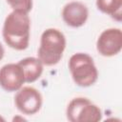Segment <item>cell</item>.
Masks as SVG:
<instances>
[{
    "instance_id": "cell-12",
    "label": "cell",
    "mask_w": 122,
    "mask_h": 122,
    "mask_svg": "<svg viewBox=\"0 0 122 122\" xmlns=\"http://www.w3.org/2000/svg\"><path fill=\"white\" fill-rule=\"evenodd\" d=\"M4 54H5V50H4L3 46H2V44L0 43V61L3 59V57H4Z\"/></svg>"
},
{
    "instance_id": "cell-10",
    "label": "cell",
    "mask_w": 122,
    "mask_h": 122,
    "mask_svg": "<svg viewBox=\"0 0 122 122\" xmlns=\"http://www.w3.org/2000/svg\"><path fill=\"white\" fill-rule=\"evenodd\" d=\"M96 7L101 12L110 15L118 22L121 21L122 0H96Z\"/></svg>"
},
{
    "instance_id": "cell-7",
    "label": "cell",
    "mask_w": 122,
    "mask_h": 122,
    "mask_svg": "<svg viewBox=\"0 0 122 122\" xmlns=\"http://www.w3.org/2000/svg\"><path fill=\"white\" fill-rule=\"evenodd\" d=\"M25 76L18 63H9L0 69V87L8 92H17L23 87Z\"/></svg>"
},
{
    "instance_id": "cell-3",
    "label": "cell",
    "mask_w": 122,
    "mask_h": 122,
    "mask_svg": "<svg viewBox=\"0 0 122 122\" xmlns=\"http://www.w3.org/2000/svg\"><path fill=\"white\" fill-rule=\"evenodd\" d=\"M69 70L73 82L82 88L93 85L98 78V71L91 55L76 52L69 60Z\"/></svg>"
},
{
    "instance_id": "cell-6",
    "label": "cell",
    "mask_w": 122,
    "mask_h": 122,
    "mask_svg": "<svg viewBox=\"0 0 122 122\" xmlns=\"http://www.w3.org/2000/svg\"><path fill=\"white\" fill-rule=\"evenodd\" d=\"M122 49V31L117 28H110L103 30L97 38L96 50L105 57L118 54Z\"/></svg>"
},
{
    "instance_id": "cell-8",
    "label": "cell",
    "mask_w": 122,
    "mask_h": 122,
    "mask_svg": "<svg viewBox=\"0 0 122 122\" xmlns=\"http://www.w3.org/2000/svg\"><path fill=\"white\" fill-rule=\"evenodd\" d=\"M89 10L86 5L81 2L72 1L66 4L62 10L64 22L71 28H80L87 22Z\"/></svg>"
},
{
    "instance_id": "cell-4",
    "label": "cell",
    "mask_w": 122,
    "mask_h": 122,
    "mask_svg": "<svg viewBox=\"0 0 122 122\" xmlns=\"http://www.w3.org/2000/svg\"><path fill=\"white\" fill-rule=\"evenodd\" d=\"M102 111L86 97H75L67 106L66 116L71 122H98L102 119Z\"/></svg>"
},
{
    "instance_id": "cell-11",
    "label": "cell",
    "mask_w": 122,
    "mask_h": 122,
    "mask_svg": "<svg viewBox=\"0 0 122 122\" xmlns=\"http://www.w3.org/2000/svg\"><path fill=\"white\" fill-rule=\"evenodd\" d=\"M13 10L30 12L32 9V0H6Z\"/></svg>"
},
{
    "instance_id": "cell-1",
    "label": "cell",
    "mask_w": 122,
    "mask_h": 122,
    "mask_svg": "<svg viewBox=\"0 0 122 122\" xmlns=\"http://www.w3.org/2000/svg\"><path fill=\"white\" fill-rule=\"evenodd\" d=\"M30 19L28 12L12 10L4 21L2 35L5 43L16 51H24L29 47Z\"/></svg>"
},
{
    "instance_id": "cell-5",
    "label": "cell",
    "mask_w": 122,
    "mask_h": 122,
    "mask_svg": "<svg viewBox=\"0 0 122 122\" xmlns=\"http://www.w3.org/2000/svg\"><path fill=\"white\" fill-rule=\"evenodd\" d=\"M43 104L41 92L33 87H22L14 96V105L17 110L26 115L37 113Z\"/></svg>"
},
{
    "instance_id": "cell-13",
    "label": "cell",
    "mask_w": 122,
    "mask_h": 122,
    "mask_svg": "<svg viewBox=\"0 0 122 122\" xmlns=\"http://www.w3.org/2000/svg\"><path fill=\"white\" fill-rule=\"evenodd\" d=\"M0 121H5V119H4V118H3L1 115H0Z\"/></svg>"
},
{
    "instance_id": "cell-9",
    "label": "cell",
    "mask_w": 122,
    "mask_h": 122,
    "mask_svg": "<svg viewBox=\"0 0 122 122\" xmlns=\"http://www.w3.org/2000/svg\"><path fill=\"white\" fill-rule=\"evenodd\" d=\"M21 67L26 83H33L40 78L43 72L44 65L39 58L36 57H26L18 62Z\"/></svg>"
},
{
    "instance_id": "cell-2",
    "label": "cell",
    "mask_w": 122,
    "mask_h": 122,
    "mask_svg": "<svg viewBox=\"0 0 122 122\" xmlns=\"http://www.w3.org/2000/svg\"><path fill=\"white\" fill-rule=\"evenodd\" d=\"M66 37L58 29L45 30L40 38L38 58L44 66H54L63 57L66 49Z\"/></svg>"
}]
</instances>
